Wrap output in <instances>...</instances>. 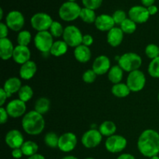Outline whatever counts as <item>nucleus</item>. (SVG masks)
I'll return each instance as SVG.
<instances>
[{
  "mask_svg": "<svg viewBox=\"0 0 159 159\" xmlns=\"http://www.w3.org/2000/svg\"><path fill=\"white\" fill-rule=\"evenodd\" d=\"M140 153L147 158L157 156L159 154V133L153 129L144 130L138 140Z\"/></svg>",
  "mask_w": 159,
  "mask_h": 159,
  "instance_id": "nucleus-1",
  "label": "nucleus"
},
{
  "mask_svg": "<svg viewBox=\"0 0 159 159\" xmlns=\"http://www.w3.org/2000/svg\"><path fill=\"white\" fill-rule=\"evenodd\" d=\"M22 127L27 134L39 135L45 127V120L43 115L35 110L27 112L22 118Z\"/></svg>",
  "mask_w": 159,
  "mask_h": 159,
  "instance_id": "nucleus-2",
  "label": "nucleus"
},
{
  "mask_svg": "<svg viewBox=\"0 0 159 159\" xmlns=\"http://www.w3.org/2000/svg\"><path fill=\"white\" fill-rule=\"evenodd\" d=\"M142 65V59L139 54L134 52H127L122 54L118 60V65L124 71L130 73L139 70Z\"/></svg>",
  "mask_w": 159,
  "mask_h": 159,
  "instance_id": "nucleus-3",
  "label": "nucleus"
},
{
  "mask_svg": "<svg viewBox=\"0 0 159 159\" xmlns=\"http://www.w3.org/2000/svg\"><path fill=\"white\" fill-rule=\"evenodd\" d=\"M82 8L75 2H65L60 6L59 17L65 22H71L79 18Z\"/></svg>",
  "mask_w": 159,
  "mask_h": 159,
  "instance_id": "nucleus-4",
  "label": "nucleus"
},
{
  "mask_svg": "<svg viewBox=\"0 0 159 159\" xmlns=\"http://www.w3.org/2000/svg\"><path fill=\"white\" fill-rule=\"evenodd\" d=\"M62 37H63V40L68 44V47L75 48L76 47L82 43L83 35L77 26L74 25H70L65 28Z\"/></svg>",
  "mask_w": 159,
  "mask_h": 159,
  "instance_id": "nucleus-5",
  "label": "nucleus"
},
{
  "mask_svg": "<svg viewBox=\"0 0 159 159\" xmlns=\"http://www.w3.org/2000/svg\"><path fill=\"white\" fill-rule=\"evenodd\" d=\"M53 37H54L51 35L49 30L37 32L34 39L35 48L43 54L50 53L51 47L54 42Z\"/></svg>",
  "mask_w": 159,
  "mask_h": 159,
  "instance_id": "nucleus-6",
  "label": "nucleus"
},
{
  "mask_svg": "<svg viewBox=\"0 0 159 159\" xmlns=\"http://www.w3.org/2000/svg\"><path fill=\"white\" fill-rule=\"evenodd\" d=\"M126 84L133 93H138L144 88L146 84L145 75L141 70L131 71L128 74Z\"/></svg>",
  "mask_w": 159,
  "mask_h": 159,
  "instance_id": "nucleus-7",
  "label": "nucleus"
},
{
  "mask_svg": "<svg viewBox=\"0 0 159 159\" xmlns=\"http://www.w3.org/2000/svg\"><path fill=\"white\" fill-rule=\"evenodd\" d=\"M53 22L51 16L46 12H37L30 19L31 26L37 32L49 30Z\"/></svg>",
  "mask_w": 159,
  "mask_h": 159,
  "instance_id": "nucleus-8",
  "label": "nucleus"
},
{
  "mask_svg": "<svg viewBox=\"0 0 159 159\" xmlns=\"http://www.w3.org/2000/svg\"><path fill=\"white\" fill-rule=\"evenodd\" d=\"M127 141L122 135L114 134L107 138L105 142L106 149L110 153H120L126 148Z\"/></svg>",
  "mask_w": 159,
  "mask_h": 159,
  "instance_id": "nucleus-9",
  "label": "nucleus"
},
{
  "mask_svg": "<svg viewBox=\"0 0 159 159\" xmlns=\"http://www.w3.org/2000/svg\"><path fill=\"white\" fill-rule=\"evenodd\" d=\"M6 24L14 32H20L25 24V18L20 11L12 10L6 17Z\"/></svg>",
  "mask_w": 159,
  "mask_h": 159,
  "instance_id": "nucleus-10",
  "label": "nucleus"
},
{
  "mask_svg": "<svg viewBox=\"0 0 159 159\" xmlns=\"http://www.w3.org/2000/svg\"><path fill=\"white\" fill-rule=\"evenodd\" d=\"M102 135L97 129H90L84 133L82 137V144L89 149L94 148L100 144L102 140Z\"/></svg>",
  "mask_w": 159,
  "mask_h": 159,
  "instance_id": "nucleus-11",
  "label": "nucleus"
},
{
  "mask_svg": "<svg viewBox=\"0 0 159 159\" xmlns=\"http://www.w3.org/2000/svg\"><path fill=\"white\" fill-rule=\"evenodd\" d=\"M78 139L76 135L71 132H67L59 136V141L57 148L61 152L68 153L75 148Z\"/></svg>",
  "mask_w": 159,
  "mask_h": 159,
  "instance_id": "nucleus-12",
  "label": "nucleus"
},
{
  "mask_svg": "<svg viewBox=\"0 0 159 159\" xmlns=\"http://www.w3.org/2000/svg\"><path fill=\"white\" fill-rule=\"evenodd\" d=\"M8 114L12 118H19L26 114V102L20 100V99H12L8 102L6 107Z\"/></svg>",
  "mask_w": 159,
  "mask_h": 159,
  "instance_id": "nucleus-13",
  "label": "nucleus"
},
{
  "mask_svg": "<svg viewBox=\"0 0 159 159\" xmlns=\"http://www.w3.org/2000/svg\"><path fill=\"white\" fill-rule=\"evenodd\" d=\"M128 16L130 20L138 24V23H146L149 20L150 14L147 8L144 6H134L129 9Z\"/></svg>",
  "mask_w": 159,
  "mask_h": 159,
  "instance_id": "nucleus-14",
  "label": "nucleus"
},
{
  "mask_svg": "<svg viewBox=\"0 0 159 159\" xmlns=\"http://www.w3.org/2000/svg\"><path fill=\"white\" fill-rule=\"evenodd\" d=\"M24 141L22 133L16 129H12L8 131L5 137V142L12 149L20 148Z\"/></svg>",
  "mask_w": 159,
  "mask_h": 159,
  "instance_id": "nucleus-15",
  "label": "nucleus"
},
{
  "mask_svg": "<svg viewBox=\"0 0 159 159\" xmlns=\"http://www.w3.org/2000/svg\"><path fill=\"white\" fill-rule=\"evenodd\" d=\"M111 68L110 60L107 56L99 55L94 60L92 69L96 72L97 75H103L108 73Z\"/></svg>",
  "mask_w": 159,
  "mask_h": 159,
  "instance_id": "nucleus-16",
  "label": "nucleus"
},
{
  "mask_svg": "<svg viewBox=\"0 0 159 159\" xmlns=\"http://www.w3.org/2000/svg\"><path fill=\"white\" fill-rule=\"evenodd\" d=\"M96 29L102 32H109L111 29L115 27V22L113 16L108 14H101L98 16L95 21Z\"/></svg>",
  "mask_w": 159,
  "mask_h": 159,
  "instance_id": "nucleus-17",
  "label": "nucleus"
},
{
  "mask_svg": "<svg viewBox=\"0 0 159 159\" xmlns=\"http://www.w3.org/2000/svg\"><path fill=\"white\" fill-rule=\"evenodd\" d=\"M31 52L29 48L26 46H22V45H17L15 47L13 54H12V59L18 65H23L26 62L30 61Z\"/></svg>",
  "mask_w": 159,
  "mask_h": 159,
  "instance_id": "nucleus-18",
  "label": "nucleus"
},
{
  "mask_svg": "<svg viewBox=\"0 0 159 159\" xmlns=\"http://www.w3.org/2000/svg\"><path fill=\"white\" fill-rule=\"evenodd\" d=\"M124 33L120 27H113L107 32V43L113 48L120 46L124 40Z\"/></svg>",
  "mask_w": 159,
  "mask_h": 159,
  "instance_id": "nucleus-19",
  "label": "nucleus"
},
{
  "mask_svg": "<svg viewBox=\"0 0 159 159\" xmlns=\"http://www.w3.org/2000/svg\"><path fill=\"white\" fill-rule=\"evenodd\" d=\"M37 71V64L34 61L30 60L21 65L20 68V76L22 79L30 80L35 75Z\"/></svg>",
  "mask_w": 159,
  "mask_h": 159,
  "instance_id": "nucleus-20",
  "label": "nucleus"
},
{
  "mask_svg": "<svg viewBox=\"0 0 159 159\" xmlns=\"http://www.w3.org/2000/svg\"><path fill=\"white\" fill-rule=\"evenodd\" d=\"M15 48L9 38L0 39V57L2 60L7 61L12 57Z\"/></svg>",
  "mask_w": 159,
  "mask_h": 159,
  "instance_id": "nucleus-21",
  "label": "nucleus"
},
{
  "mask_svg": "<svg viewBox=\"0 0 159 159\" xmlns=\"http://www.w3.org/2000/svg\"><path fill=\"white\" fill-rule=\"evenodd\" d=\"M22 86L23 85H22L21 80L19 78L11 77L5 82L2 89L6 91L9 97H11L12 94L18 93Z\"/></svg>",
  "mask_w": 159,
  "mask_h": 159,
  "instance_id": "nucleus-22",
  "label": "nucleus"
},
{
  "mask_svg": "<svg viewBox=\"0 0 159 159\" xmlns=\"http://www.w3.org/2000/svg\"><path fill=\"white\" fill-rule=\"evenodd\" d=\"M74 56L78 61L84 64L89 61L92 57V53L89 47L81 44L75 48Z\"/></svg>",
  "mask_w": 159,
  "mask_h": 159,
  "instance_id": "nucleus-23",
  "label": "nucleus"
},
{
  "mask_svg": "<svg viewBox=\"0 0 159 159\" xmlns=\"http://www.w3.org/2000/svg\"><path fill=\"white\" fill-rule=\"evenodd\" d=\"M124 77V70L119 65H113L108 72V79L113 85L120 83Z\"/></svg>",
  "mask_w": 159,
  "mask_h": 159,
  "instance_id": "nucleus-24",
  "label": "nucleus"
},
{
  "mask_svg": "<svg viewBox=\"0 0 159 159\" xmlns=\"http://www.w3.org/2000/svg\"><path fill=\"white\" fill-rule=\"evenodd\" d=\"M68 48V44L64 40H56L51 47L50 54L54 57H61L66 54Z\"/></svg>",
  "mask_w": 159,
  "mask_h": 159,
  "instance_id": "nucleus-25",
  "label": "nucleus"
},
{
  "mask_svg": "<svg viewBox=\"0 0 159 159\" xmlns=\"http://www.w3.org/2000/svg\"><path fill=\"white\" fill-rule=\"evenodd\" d=\"M99 130L102 136L109 138V137L115 134L116 130V126L113 121L106 120L99 125Z\"/></svg>",
  "mask_w": 159,
  "mask_h": 159,
  "instance_id": "nucleus-26",
  "label": "nucleus"
},
{
  "mask_svg": "<svg viewBox=\"0 0 159 159\" xmlns=\"http://www.w3.org/2000/svg\"><path fill=\"white\" fill-rule=\"evenodd\" d=\"M130 90L126 83H118L113 85L111 89L112 94L118 98H125L130 93Z\"/></svg>",
  "mask_w": 159,
  "mask_h": 159,
  "instance_id": "nucleus-27",
  "label": "nucleus"
},
{
  "mask_svg": "<svg viewBox=\"0 0 159 159\" xmlns=\"http://www.w3.org/2000/svg\"><path fill=\"white\" fill-rule=\"evenodd\" d=\"M51 107V102L46 97H40L37 99L34 104V110L40 114L43 115L48 113Z\"/></svg>",
  "mask_w": 159,
  "mask_h": 159,
  "instance_id": "nucleus-28",
  "label": "nucleus"
},
{
  "mask_svg": "<svg viewBox=\"0 0 159 159\" xmlns=\"http://www.w3.org/2000/svg\"><path fill=\"white\" fill-rule=\"evenodd\" d=\"M20 148H21L22 152H23V155L30 157L37 153L39 147L37 143H35L34 141H24V143H23Z\"/></svg>",
  "mask_w": 159,
  "mask_h": 159,
  "instance_id": "nucleus-29",
  "label": "nucleus"
},
{
  "mask_svg": "<svg viewBox=\"0 0 159 159\" xmlns=\"http://www.w3.org/2000/svg\"><path fill=\"white\" fill-rule=\"evenodd\" d=\"M79 18H81V20L85 23L91 24V23H95L97 16H96L95 10L84 7L82 8Z\"/></svg>",
  "mask_w": 159,
  "mask_h": 159,
  "instance_id": "nucleus-30",
  "label": "nucleus"
},
{
  "mask_svg": "<svg viewBox=\"0 0 159 159\" xmlns=\"http://www.w3.org/2000/svg\"><path fill=\"white\" fill-rule=\"evenodd\" d=\"M33 96H34L33 89L28 85H23L20 89V91L18 92L19 99L20 100L23 101L24 102H26L32 99Z\"/></svg>",
  "mask_w": 159,
  "mask_h": 159,
  "instance_id": "nucleus-31",
  "label": "nucleus"
},
{
  "mask_svg": "<svg viewBox=\"0 0 159 159\" xmlns=\"http://www.w3.org/2000/svg\"><path fill=\"white\" fill-rule=\"evenodd\" d=\"M45 144L51 148H56L58 146L59 137L54 132H49L46 134L43 138Z\"/></svg>",
  "mask_w": 159,
  "mask_h": 159,
  "instance_id": "nucleus-32",
  "label": "nucleus"
},
{
  "mask_svg": "<svg viewBox=\"0 0 159 159\" xmlns=\"http://www.w3.org/2000/svg\"><path fill=\"white\" fill-rule=\"evenodd\" d=\"M31 39H32L31 33L25 30H21L20 32H19L18 35H17L16 41L18 43V45L28 47V45L31 42Z\"/></svg>",
  "mask_w": 159,
  "mask_h": 159,
  "instance_id": "nucleus-33",
  "label": "nucleus"
},
{
  "mask_svg": "<svg viewBox=\"0 0 159 159\" xmlns=\"http://www.w3.org/2000/svg\"><path fill=\"white\" fill-rule=\"evenodd\" d=\"M120 29L122 30L124 34H134L137 30V23L130 20V18H127L120 24Z\"/></svg>",
  "mask_w": 159,
  "mask_h": 159,
  "instance_id": "nucleus-34",
  "label": "nucleus"
},
{
  "mask_svg": "<svg viewBox=\"0 0 159 159\" xmlns=\"http://www.w3.org/2000/svg\"><path fill=\"white\" fill-rule=\"evenodd\" d=\"M148 71L152 78L159 79V57L152 60L148 68Z\"/></svg>",
  "mask_w": 159,
  "mask_h": 159,
  "instance_id": "nucleus-35",
  "label": "nucleus"
},
{
  "mask_svg": "<svg viewBox=\"0 0 159 159\" xmlns=\"http://www.w3.org/2000/svg\"><path fill=\"white\" fill-rule=\"evenodd\" d=\"M64 31H65V29H64L62 24L57 21L53 22L49 30V32L51 33V35L56 38H59L63 36Z\"/></svg>",
  "mask_w": 159,
  "mask_h": 159,
  "instance_id": "nucleus-36",
  "label": "nucleus"
},
{
  "mask_svg": "<svg viewBox=\"0 0 159 159\" xmlns=\"http://www.w3.org/2000/svg\"><path fill=\"white\" fill-rule=\"evenodd\" d=\"M145 54L152 60L159 57V47L155 43H150L146 47Z\"/></svg>",
  "mask_w": 159,
  "mask_h": 159,
  "instance_id": "nucleus-37",
  "label": "nucleus"
},
{
  "mask_svg": "<svg viewBox=\"0 0 159 159\" xmlns=\"http://www.w3.org/2000/svg\"><path fill=\"white\" fill-rule=\"evenodd\" d=\"M96 77H97V75L96 74V72L93 69H89L82 75V80L85 83L91 84L96 81Z\"/></svg>",
  "mask_w": 159,
  "mask_h": 159,
  "instance_id": "nucleus-38",
  "label": "nucleus"
},
{
  "mask_svg": "<svg viewBox=\"0 0 159 159\" xmlns=\"http://www.w3.org/2000/svg\"><path fill=\"white\" fill-rule=\"evenodd\" d=\"M84 7L96 10L99 9L102 3V0H82Z\"/></svg>",
  "mask_w": 159,
  "mask_h": 159,
  "instance_id": "nucleus-39",
  "label": "nucleus"
},
{
  "mask_svg": "<svg viewBox=\"0 0 159 159\" xmlns=\"http://www.w3.org/2000/svg\"><path fill=\"white\" fill-rule=\"evenodd\" d=\"M112 16H113V20H114L115 24L120 25L127 19V14L122 9H118V10H116L113 12Z\"/></svg>",
  "mask_w": 159,
  "mask_h": 159,
  "instance_id": "nucleus-40",
  "label": "nucleus"
},
{
  "mask_svg": "<svg viewBox=\"0 0 159 159\" xmlns=\"http://www.w3.org/2000/svg\"><path fill=\"white\" fill-rule=\"evenodd\" d=\"M9 116L6 111V108L3 107H0V123H1V124H6L8 121Z\"/></svg>",
  "mask_w": 159,
  "mask_h": 159,
  "instance_id": "nucleus-41",
  "label": "nucleus"
},
{
  "mask_svg": "<svg viewBox=\"0 0 159 159\" xmlns=\"http://www.w3.org/2000/svg\"><path fill=\"white\" fill-rule=\"evenodd\" d=\"M9 30V27H8L6 23H2V22L0 23V39L7 38Z\"/></svg>",
  "mask_w": 159,
  "mask_h": 159,
  "instance_id": "nucleus-42",
  "label": "nucleus"
},
{
  "mask_svg": "<svg viewBox=\"0 0 159 159\" xmlns=\"http://www.w3.org/2000/svg\"><path fill=\"white\" fill-rule=\"evenodd\" d=\"M93 41H94V39H93V36L90 35V34H85V35H83V37H82V44L89 48L93 43Z\"/></svg>",
  "mask_w": 159,
  "mask_h": 159,
  "instance_id": "nucleus-43",
  "label": "nucleus"
},
{
  "mask_svg": "<svg viewBox=\"0 0 159 159\" xmlns=\"http://www.w3.org/2000/svg\"><path fill=\"white\" fill-rule=\"evenodd\" d=\"M7 98H9V96H8L7 93H6V91L2 88L1 89H0V106H1V107H3L5 102H6Z\"/></svg>",
  "mask_w": 159,
  "mask_h": 159,
  "instance_id": "nucleus-44",
  "label": "nucleus"
},
{
  "mask_svg": "<svg viewBox=\"0 0 159 159\" xmlns=\"http://www.w3.org/2000/svg\"><path fill=\"white\" fill-rule=\"evenodd\" d=\"M11 154H12V156L16 159H20L23 156V152H22L21 148L12 149V153Z\"/></svg>",
  "mask_w": 159,
  "mask_h": 159,
  "instance_id": "nucleus-45",
  "label": "nucleus"
},
{
  "mask_svg": "<svg viewBox=\"0 0 159 159\" xmlns=\"http://www.w3.org/2000/svg\"><path fill=\"white\" fill-rule=\"evenodd\" d=\"M147 9H148V11L149 14H150V16L155 15V14H156L158 11V7H157L156 6H155V5L149 6V7H148Z\"/></svg>",
  "mask_w": 159,
  "mask_h": 159,
  "instance_id": "nucleus-46",
  "label": "nucleus"
},
{
  "mask_svg": "<svg viewBox=\"0 0 159 159\" xmlns=\"http://www.w3.org/2000/svg\"><path fill=\"white\" fill-rule=\"evenodd\" d=\"M116 159H136L135 157L133 155L129 153H124L120 155V156H118V158Z\"/></svg>",
  "mask_w": 159,
  "mask_h": 159,
  "instance_id": "nucleus-47",
  "label": "nucleus"
},
{
  "mask_svg": "<svg viewBox=\"0 0 159 159\" xmlns=\"http://www.w3.org/2000/svg\"><path fill=\"white\" fill-rule=\"evenodd\" d=\"M143 6L148 8L151 6H153L154 3L155 2V0H141Z\"/></svg>",
  "mask_w": 159,
  "mask_h": 159,
  "instance_id": "nucleus-48",
  "label": "nucleus"
},
{
  "mask_svg": "<svg viewBox=\"0 0 159 159\" xmlns=\"http://www.w3.org/2000/svg\"><path fill=\"white\" fill-rule=\"evenodd\" d=\"M27 159H45V158L43 155L37 153V154H35V155H32V156L28 157Z\"/></svg>",
  "mask_w": 159,
  "mask_h": 159,
  "instance_id": "nucleus-49",
  "label": "nucleus"
},
{
  "mask_svg": "<svg viewBox=\"0 0 159 159\" xmlns=\"http://www.w3.org/2000/svg\"><path fill=\"white\" fill-rule=\"evenodd\" d=\"M61 159H79V158H76V157L75 156H72V155H68V156H65Z\"/></svg>",
  "mask_w": 159,
  "mask_h": 159,
  "instance_id": "nucleus-50",
  "label": "nucleus"
},
{
  "mask_svg": "<svg viewBox=\"0 0 159 159\" xmlns=\"http://www.w3.org/2000/svg\"><path fill=\"white\" fill-rule=\"evenodd\" d=\"M2 18H3V9H0V20H2Z\"/></svg>",
  "mask_w": 159,
  "mask_h": 159,
  "instance_id": "nucleus-51",
  "label": "nucleus"
},
{
  "mask_svg": "<svg viewBox=\"0 0 159 159\" xmlns=\"http://www.w3.org/2000/svg\"><path fill=\"white\" fill-rule=\"evenodd\" d=\"M150 159H159V157L157 155V156H154L152 158H150Z\"/></svg>",
  "mask_w": 159,
  "mask_h": 159,
  "instance_id": "nucleus-52",
  "label": "nucleus"
},
{
  "mask_svg": "<svg viewBox=\"0 0 159 159\" xmlns=\"http://www.w3.org/2000/svg\"><path fill=\"white\" fill-rule=\"evenodd\" d=\"M85 159H96V158H91V157H89V158H85Z\"/></svg>",
  "mask_w": 159,
  "mask_h": 159,
  "instance_id": "nucleus-53",
  "label": "nucleus"
},
{
  "mask_svg": "<svg viewBox=\"0 0 159 159\" xmlns=\"http://www.w3.org/2000/svg\"><path fill=\"white\" fill-rule=\"evenodd\" d=\"M69 2H75V0H68Z\"/></svg>",
  "mask_w": 159,
  "mask_h": 159,
  "instance_id": "nucleus-54",
  "label": "nucleus"
},
{
  "mask_svg": "<svg viewBox=\"0 0 159 159\" xmlns=\"http://www.w3.org/2000/svg\"><path fill=\"white\" fill-rule=\"evenodd\" d=\"M158 102H159V93H158Z\"/></svg>",
  "mask_w": 159,
  "mask_h": 159,
  "instance_id": "nucleus-55",
  "label": "nucleus"
}]
</instances>
